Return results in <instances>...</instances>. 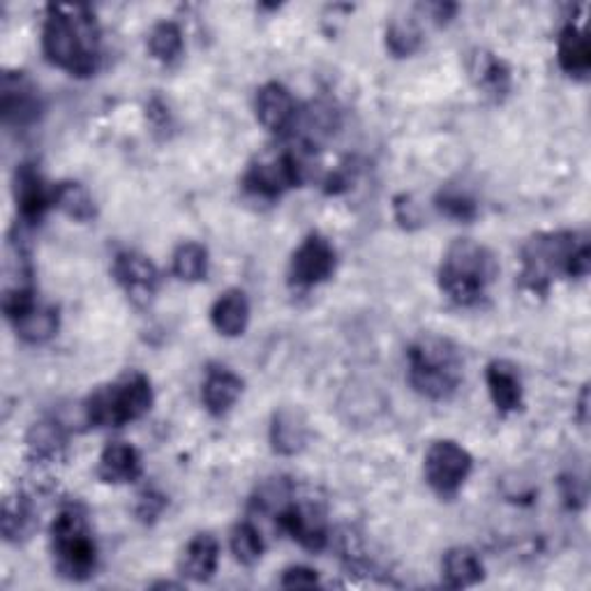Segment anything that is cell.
Wrapping results in <instances>:
<instances>
[{"label":"cell","mask_w":591,"mask_h":591,"mask_svg":"<svg viewBox=\"0 0 591 591\" xmlns=\"http://www.w3.org/2000/svg\"><path fill=\"white\" fill-rule=\"evenodd\" d=\"M42 51L51 66L72 77L95 74L102 58V33L95 14L81 5H51L42 28Z\"/></svg>","instance_id":"obj_1"},{"label":"cell","mask_w":591,"mask_h":591,"mask_svg":"<svg viewBox=\"0 0 591 591\" xmlns=\"http://www.w3.org/2000/svg\"><path fill=\"white\" fill-rule=\"evenodd\" d=\"M520 282L534 293H545L557 278H587L591 247L578 231H547L536 234L522 247Z\"/></svg>","instance_id":"obj_2"},{"label":"cell","mask_w":591,"mask_h":591,"mask_svg":"<svg viewBox=\"0 0 591 591\" xmlns=\"http://www.w3.org/2000/svg\"><path fill=\"white\" fill-rule=\"evenodd\" d=\"M412 389L434 403L451 399L464 379L460 347L441 335H420L407 349Z\"/></svg>","instance_id":"obj_3"},{"label":"cell","mask_w":591,"mask_h":591,"mask_svg":"<svg viewBox=\"0 0 591 591\" xmlns=\"http://www.w3.org/2000/svg\"><path fill=\"white\" fill-rule=\"evenodd\" d=\"M499 276L493 252L472 241L457 239L439 266V289L462 308L478 305Z\"/></svg>","instance_id":"obj_4"},{"label":"cell","mask_w":591,"mask_h":591,"mask_svg":"<svg viewBox=\"0 0 591 591\" xmlns=\"http://www.w3.org/2000/svg\"><path fill=\"white\" fill-rule=\"evenodd\" d=\"M51 555L60 578L86 582L97 571V543L81 503H66L51 522Z\"/></svg>","instance_id":"obj_5"},{"label":"cell","mask_w":591,"mask_h":591,"mask_svg":"<svg viewBox=\"0 0 591 591\" xmlns=\"http://www.w3.org/2000/svg\"><path fill=\"white\" fill-rule=\"evenodd\" d=\"M153 407V386L139 370H128L86 399V420L95 428H120L139 420Z\"/></svg>","instance_id":"obj_6"},{"label":"cell","mask_w":591,"mask_h":591,"mask_svg":"<svg viewBox=\"0 0 591 591\" xmlns=\"http://www.w3.org/2000/svg\"><path fill=\"white\" fill-rule=\"evenodd\" d=\"M303 166L293 153L282 151L278 155L262 158L259 162L250 164L243 176V193L255 201H276L291 187L301 185Z\"/></svg>","instance_id":"obj_7"},{"label":"cell","mask_w":591,"mask_h":591,"mask_svg":"<svg viewBox=\"0 0 591 591\" xmlns=\"http://www.w3.org/2000/svg\"><path fill=\"white\" fill-rule=\"evenodd\" d=\"M474 467L472 455L451 439L434 441L426 453V480L439 497H455Z\"/></svg>","instance_id":"obj_8"},{"label":"cell","mask_w":591,"mask_h":591,"mask_svg":"<svg viewBox=\"0 0 591 591\" xmlns=\"http://www.w3.org/2000/svg\"><path fill=\"white\" fill-rule=\"evenodd\" d=\"M335 262L333 245L320 234H310L291 255L289 282L301 289L322 285L333 276Z\"/></svg>","instance_id":"obj_9"},{"label":"cell","mask_w":591,"mask_h":591,"mask_svg":"<svg viewBox=\"0 0 591 591\" xmlns=\"http://www.w3.org/2000/svg\"><path fill=\"white\" fill-rule=\"evenodd\" d=\"M114 278L125 289V293L139 305H146L153 299L160 287V273L155 264L143 257L141 252L123 250L114 259Z\"/></svg>","instance_id":"obj_10"},{"label":"cell","mask_w":591,"mask_h":591,"mask_svg":"<svg viewBox=\"0 0 591 591\" xmlns=\"http://www.w3.org/2000/svg\"><path fill=\"white\" fill-rule=\"evenodd\" d=\"M14 201L21 222L39 224L54 206V187L47 185L33 164H21L14 172Z\"/></svg>","instance_id":"obj_11"},{"label":"cell","mask_w":591,"mask_h":591,"mask_svg":"<svg viewBox=\"0 0 591 591\" xmlns=\"http://www.w3.org/2000/svg\"><path fill=\"white\" fill-rule=\"evenodd\" d=\"M278 522L305 551L322 553L328 543V524L324 511L312 503H289L287 509L280 511Z\"/></svg>","instance_id":"obj_12"},{"label":"cell","mask_w":591,"mask_h":591,"mask_svg":"<svg viewBox=\"0 0 591 591\" xmlns=\"http://www.w3.org/2000/svg\"><path fill=\"white\" fill-rule=\"evenodd\" d=\"M3 120L14 128H28L42 112V102L33 81L21 72H8L3 77Z\"/></svg>","instance_id":"obj_13"},{"label":"cell","mask_w":591,"mask_h":591,"mask_svg":"<svg viewBox=\"0 0 591 591\" xmlns=\"http://www.w3.org/2000/svg\"><path fill=\"white\" fill-rule=\"evenodd\" d=\"M255 112L264 128L276 135L291 130L296 125V118H299L296 100L278 81H268L257 91Z\"/></svg>","instance_id":"obj_14"},{"label":"cell","mask_w":591,"mask_h":591,"mask_svg":"<svg viewBox=\"0 0 591 591\" xmlns=\"http://www.w3.org/2000/svg\"><path fill=\"white\" fill-rule=\"evenodd\" d=\"M143 474V462L139 451L132 447V443L125 441H112L107 449L100 455L97 464V476L104 483H135Z\"/></svg>","instance_id":"obj_15"},{"label":"cell","mask_w":591,"mask_h":591,"mask_svg":"<svg viewBox=\"0 0 591 591\" xmlns=\"http://www.w3.org/2000/svg\"><path fill=\"white\" fill-rule=\"evenodd\" d=\"M485 382H488L493 403L501 414H511L522 407V376L513 363L493 361L485 370Z\"/></svg>","instance_id":"obj_16"},{"label":"cell","mask_w":591,"mask_h":591,"mask_svg":"<svg viewBox=\"0 0 591 591\" xmlns=\"http://www.w3.org/2000/svg\"><path fill=\"white\" fill-rule=\"evenodd\" d=\"M220 561V545L216 536L197 534L193 541L185 545L181 557V576L195 582H208L218 571Z\"/></svg>","instance_id":"obj_17"},{"label":"cell","mask_w":591,"mask_h":591,"mask_svg":"<svg viewBox=\"0 0 591 591\" xmlns=\"http://www.w3.org/2000/svg\"><path fill=\"white\" fill-rule=\"evenodd\" d=\"M243 393L241 376H236L231 370L213 368L208 370L204 386H201V399L204 407L213 416H224L231 407L239 403Z\"/></svg>","instance_id":"obj_18"},{"label":"cell","mask_w":591,"mask_h":591,"mask_svg":"<svg viewBox=\"0 0 591 591\" xmlns=\"http://www.w3.org/2000/svg\"><path fill=\"white\" fill-rule=\"evenodd\" d=\"M470 74L476 86L485 91V95H493L495 100H501L511 91V70L495 54L476 51L470 60Z\"/></svg>","instance_id":"obj_19"},{"label":"cell","mask_w":591,"mask_h":591,"mask_svg":"<svg viewBox=\"0 0 591 591\" xmlns=\"http://www.w3.org/2000/svg\"><path fill=\"white\" fill-rule=\"evenodd\" d=\"M210 322L224 337H239L245 333L250 322V303L241 289H229L210 310Z\"/></svg>","instance_id":"obj_20"},{"label":"cell","mask_w":591,"mask_h":591,"mask_svg":"<svg viewBox=\"0 0 591 591\" xmlns=\"http://www.w3.org/2000/svg\"><path fill=\"white\" fill-rule=\"evenodd\" d=\"M557 58H559V68L568 77L584 79L591 70V47H589L587 33L580 31L576 24H566L559 33Z\"/></svg>","instance_id":"obj_21"},{"label":"cell","mask_w":591,"mask_h":591,"mask_svg":"<svg viewBox=\"0 0 591 591\" xmlns=\"http://www.w3.org/2000/svg\"><path fill=\"white\" fill-rule=\"evenodd\" d=\"M443 584L453 589L474 587L485 578V568L480 557L470 547H453L441 559Z\"/></svg>","instance_id":"obj_22"},{"label":"cell","mask_w":591,"mask_h":591,"mask_svg":"<svg viewBox=\"0 0 591 591\" xmlns=\"http://www.w3.org/2000/svg\"><path fill=\"white\" fill-rule=\"evenodd\" d=\"M66 447H68L66 430H62L58 420H49V418L35 424L28 432V439H26L28 457L33 462H39V464L58 462L62 457V453H66Z\"/></svg>","instance_id":"obj_23"},{"label":"cell","mask_w":591,"mask_h":591,"mask_svg":"<svg viewBox=\"0 0 591 591\" xmlns=\"http://www.w3.org/2000/svg\"><path fill=\"white\" fill-rule=\"evenodd\" d=\"M54 206L77 222H91L97 216L91 193L74 181H62L54 185Z\"/></svg>","instance_id":"obj_24"},{"label":"cell","mask_w":591,"mask_h":591,"mask_svg":"<svg viewBox=\"0 0 591 591\" xmlns=\"http://www.w3.org/2000/svg\"><path fill=\"white\" fill-rule=\"evenodd\" d=\"M35 511L26 493H14L3 503V536L10 543H19L33 534Z\"/></svg>","instance_id":"obj_25"},{"label":"cell","mask_w":591,"mask_h":591,"mask_svg":"<svg viewBox=\"0 0 591 591\" xmlns=\"http://www.w3.org/2000/svg\"><path fill=\"white\" fill-rule=\"evenodd\" d=\"M16 328V335L21 337L24 343H31V345H42L51 340V337L56 335L58 331V310L54 308H42V305H35L24 320H19L14 324Z\"/></svg>","instance_id":"obj_26"},{"label":"cell","mask_w":591,"mask_h":591,"mask_svg":"<svg viewBox=\"0 0 591 591\" xmlns=\"http://www.w3.org/2000/svg\"><path fill=\"white\" fill-rule=\"evenodd\" d=\"M273 449L282 455H293L303 449L305 443V426L293 412H280L273 418L270 426Z\"/></svg>","instance_id":"obj_27"},{"label":"cell","mask_w":591,"mask_h":591,"mask_svg":"<svg viewBox=\"0 0 591 591\" xmlns=\"http://www.w3.org/2000/svg\"><path fill=\"white\" fill-rule=\"evenodd\" d=\"M172 270L181 282H201L208 276V250L199 243H183L172 259Z\"/></svg>","instance_id":"obj_28"},{"label":"cell","mask_w":591,"mask_h":591,"mask_svg":"<svg viewBox=\"0 0 591 591\" xmlns=\"http://www.w3.org/2000/svg\"><path fill=\"white\" fill-rule=\"evenodd\" d=\"M148 51L164 66H172L183 54V33L174 21H160L148 35Z\"/></svg>","instance_id":"obj_29"},{"label":"cell","mask_w":591,"mask_h":591,"mask_svg":"<svg viewBox=\"0 0 591 591\" xmlns=\"http://www.w3.org/2000/svg\"><path fill=\"white\" fill-rule=\"evenodd\" d=\"M231 553L243 566H255L264 557V538L255 524L241 522L231 532Z\"/></svg>","instance_id":"obj_30"},{"label":"cell","mask_w":591,"mask_h":591,"mask_svg":"<svg viewBox=\"0 0 591 591\" xmlns=\"http://www.w3.org/2000/svg\"><path fill=\"white\" fill-rule=\"evenodd\" d=\"M386 47L393 56L405 58L420 47V31L414 19H393L386 31Z\"/></svg>","instance_id":"obj_31"},{"label":"cell","mask_w":591,"mask_h":591,"mask_svg":"<svg viewBox=\"0 0 591 591\" xmlns=\"http://www.w3.org/2000/svg\"><path fill=\"white\" fill-rule=\"evenodd\" d=\"M434 204H437L441 216H447V218L457 220V222H472L478 216L476 201L467 193H462V189H455V187L441 189Z\"/></svg>","instance_id":"obj_32"},{"label":"cell","mask_w":591,"mask_h":591,"mask_svg":"<svg viewBox=\"0 0 591 591\" xmlns=\"http://www.w3.org/2000/svg\"><path fill=\"white\" fill-rule=\"evenodd\" d=\"M280 584L287 589H301V587L310 589L320 584V576H316V571H312V568L308 566H291L282 573Z\"/></svg>","instance_id":"obj_33"},{"label":"cell","mask_w":591,"mask_h":591,"mask_svg":"<svg viewBox=\"0 0 591 591\" xmlns=\"http://www.w3.org/2000/svg\"><path fill=\"white\" fill-rule=\"evenodd\" d=\"M164 506H166V499H164L162 495L143 493V495L139 497V509H137V513H139V518H141L143 522H151V520H155V518L162 513Z\"/></svg>","instance_id":"obj_34"},{"label":"cell","mask_w":591,"mask_h":591,"mask_svg":"<svg viewBox=\"0 0 591 591\" xmlns=\"http://www.w3.org/2000/svg\"><path fill=\"white\" fill-rule=\"evenodd\" d=\"M395 213H397V220L403 222L405 227H412L414 222H420V216H418V208L416 204L412 201V197L403 195L395 199Z\"/></svg>","instance_id":"obj_35"}]
</instances>
